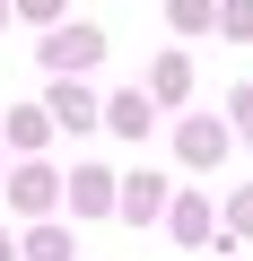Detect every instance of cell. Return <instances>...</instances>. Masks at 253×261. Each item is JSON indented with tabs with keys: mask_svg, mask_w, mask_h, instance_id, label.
Returning a JSON list of instances; mask_svg holds the SVG:
<instances>
[{
	"mask_svg": "<svg viewBox=\"0 0 253 261\" xmlns=\"http://www.w3.org/2000/svg\"><path fill=\"white\" fill-rule=\"evenodd\" d=\"M96 61H105V27L79 18V27H53V35H44V70H61V79L79 70V79H87Z\"/></svg>",
	"mask_w": 253,
	"mask_h": 261,
	"instance_id": "6da1fadb",
	"label": "cell"
},
{
	"mask_svg": "<svg viewBox=\"0 0 253 261\" xmlns=\"http://www.w3.org/2000/svg\"><path fill=\"white\" fill-rule=\"evenodd\" d=\"M166 200H175V192H166V174H122V183H113V209L131 218V226L166 218Z\"/></svg>",
	"mask_w": 253,
	"mask_h": 261,
	"instance_id": "7a4b0ae2",
	"label": "cell"
},
{
	"mask_svg": "<svg viewBox=\"0 0 253 261\" xmlns=\"http://www.w3.org/2000/svg\"><path fill=\"white\" fill-rule=\"evenodd\" d=\"M149 113H157V105H149L140 87H122V96L96 105V130H113V140H149Z\"/></svg>",
	"mask_w": 253,
	"mask_h": 261,
	"instance_id": "3957f363",
	"label": "cell"
},
{
	"mask_svg": "<svg viewBox=\"0 0 253 261\" xmlns=\"http://www.w3.org/2000/svg\"><path fill=\"white\" fill-rule=\"evenodd\" d=\"M166 226H175V244H210V235H218V218H210L201 192H175V200H166Z\"/></svg>",
	"mask_w": 253,
	"mask_h": 261,
	"instance_id": "277c9868",
	"label": "cell"
},
{
	"mask_svg": "<svg viewBox=\"0 0 253 261\" xmlns=\"http://www.w3.org/2000/svg\"><path fill=\"white\" fill-rule=\"evenodd\" d=\"M175 148H183V166H218V157H227V130H218L210 113H192V122L175 130Z\"/></svg>",
	"mask_w": 253,
	"mask_h": 261,
	"instance_id": "5b68a950",
	"label": "cell"
},
{
	"mask_svg": "<svg viewBox=\"0 0 253 261\" xmlns=\"http://www.w3.org/2000/svg\"><path fill=\"white\" fill-rule=\"evenodd\" d=\"M140 96H149V105H183V96H192V61H183V53H157V70H149Z\"/></svg>",
	"mask_w": 253,
	"mask_h": 261,
	"instance_id": "8992f818",
	"label": "cell"
},
{
	"mask_svg": "<svg viewBox=\"0 0 253 261\" xmlns=\"http://www.w3.org/2000/svg\"><path fill=\"white\" fill-rule=\"evenodd\" d=\"M44 113H53V122H61V130H96V96H87V87H79V79H61V87H53V105H44Z\"/></svg>",
	"mask_w": 253,
	"mask_h": 261,
	"instance_id": "52a82bcc",
	"label": "cell"
},
{
	"mask_svg": "<svg viewBox=\"0 0 253 261\" xmlns=\"http://www.w3.org/2000/svg\"><path fill=\"white\" fill-rule=\"evenodd\" d=\"M70 209H79V218H105V209H113V174H105V166H79V174H70Z\"/></svg>",
	"mask_w": 253,
	"mask_h": 261,
	"instance_id": "ba28073f",
	"label": "cell"
},
{
	"mask_svg": "<svg viewBox=\"0 0 253 261\" xmlns=\"http://www.w3.org/2000/svg\"><path fill=\"white\" fill-rule=\"evenodd\" d=\"M53 192H61V183H53L44 166H18V183H9V209H27V218H44V209H53Z\"/></svg>",
	"mask_w": 253,
	"mask_h": 261,
	"instance_id": "9c48e42d",
	"label": "cell"
},
{
	"mask_svg": "<svg viewBox=\"0 0 253 261\" xmlns=\"http://www.w3.org/2000/svg\"><path fill=\"white\" fill-rule=\"evenodd\" d=\"M9 140H18V148H44V140H53V113H44V105H18V113H9Z\"/></svg>",
	"mask_w": 253,
	"mask_h": 261,
	"instance_id": "30bf717a",
	"label": "cell"
},
{
	"mask_svg": "<svg viewBox=\"0 0 253 261\" xmlns=\"http://www.w3.org/2000/svg\"><path fill=\"white\" fill-rule=\"evenodd\" d=\"M166 18H175L183 35H201V27H218V0H166Z\"/></svg>",
	"mask_w": 253,
	"mask_h": 261,
	"instance_id": "8fae6325",
	"label": "cell"
},
{
	"mask_svg": "<svg viewBox=\"0 0 253 261\" xmlns=\"http://www.w3.org/2000/svg\"><path fill=\"white\" fill-rule=\"evenodd\" d=\"M27 261H70V235H61V226H35V235H27Z\"/></svg>",
	"mask_w": 253,
	"mask_h": 261,
	"instance_id": "7c38bea8",
	"label": "cell"
},
{
	"mask_svg": "<svg viewBox=\"0 0 253 261\" xmlns=\"http://www.w3.org/2000/svg\"><path fill=\"white\" fill-rule=\"evenodd\" d=\"M218 27L227 35H253V0H218Z\"/></svg>",
	"mask_w": 253,
	"mask_h": 261,
	"instance_id": "4fadbf2b",
	"label": "cell"
},
{
	"mask_svg": "<svg viewBox=\"0 0 253 261\" xmlns=\"http://www.w3.org/2000/svg\"><path fill=\"white\" fill-rule=\"evenodd\" d=\"M227 235H253V183L236 192V209H227Z\"/></svg>",
	"mask_w": 253,
	"mask_h": 261,
	"instance_id": "5bb4252c",
	"label": "cell"
},
{
	"mask_svg": "<svg viewBox=\"0 0 253 261\" xmlns=\"http://www.w3.org/2000/svg\"><path fill=\"white\" fill-rule=\"evenodd\" d=\"M18 18H35V27H61V0H18Z\"/></svg>",
	"mask_w": 253,
	"mask_h": 261,
	"instance_id": "9a60e30c",
	"label": "cell"
},
{
	"mask_svg": "<svg viewBox=\"0 0 253 261\" xmlns=\"http://www.w3.org/2000/svg\"><path fill=\"white\" fill-rule=\"evenodd\" d=\"M227 113H236V130H244V140H253V96H236Z\"/></svg>",
	"mask_w": 253,
	"mask_h": 261,
	"instance_id": "2e32d148",
	"label": "cell"
},
{
	"mask_svg": "<svg viewBox=\"0 0 253 261\" xmlns=\"http://www.w3.org/2000/svg\"><path fill=\"white\" fill-rule=\"evenodd\" d=\"M0 261H18V244H9V235H0Z\"/></svg>",
	"mask_w": 253,
	"mask_h": 261,
	"instance_id": "e0dca14e",
	"label": "cell"
},
{
	"mask_svg": "<svg viewBox=\"0 0 253 261\" xmlns=\"http://www.w3.org/2000/svg\"><path fill=\"white\" fill-rule=\"evenodd\" d=\"M0 18H9V0H0Z\"/></svg>",
	"mask_w": 253,
	"mask_h": 261,
	"instance_id": "ac0fdd59",
	"label": "cell"
}]
</instances>
